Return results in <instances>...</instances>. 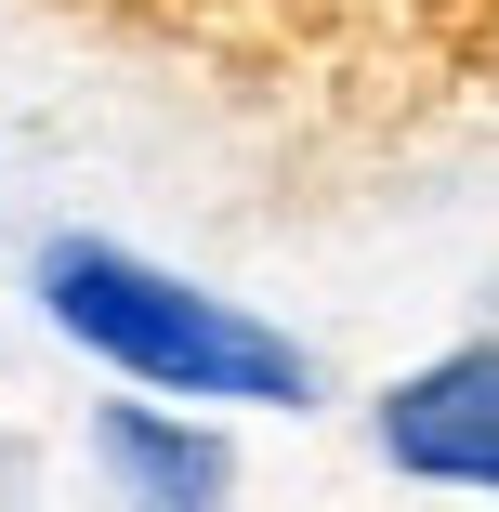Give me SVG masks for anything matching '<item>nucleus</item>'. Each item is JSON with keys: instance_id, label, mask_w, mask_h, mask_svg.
<instances>
[{"instance_id": "obj_3", "label": "nucleus", "mask_w": 499, "mask_h": 512, "mask_svg": "<svg viewBox=\"0 0 499 512\" xmlns=\"http://www.w3.org/2000/svg\"><path fill=\"white\" fill-rule=\"evenodd\" d=\"M92 460L132 486V512H211L224 499V447L158 421V407H106V421H92Z\"/></svg>"}, {"instance_id": "obj_2", "label": "nucleus", "mask_w": 499, "mask_h": 512, "mask_svg": "<svg viewBox=\"0 0 499 512\" xmlns=\"http://www.w3.org/2000/svg\"><path fill=\"white\" fill-rule=\"evenodd\" d=\"M381 460L434 486H499V342L434 355L421 381L381 394Z\"/></svg>"}, {"instance_id": "obj_1", "label": "nucleus", "mask_w": 499, "mask_h": 512, "mask_svg": "<svg viewBox=\"0 0 499 512\" xmlns=\"http://www.w3.org/2000/svg\"><path fill=\"white\" fill-rule=\"evenodd\" d=\"M40 302H53V329H79L92 355H119L132 381L224 394V407H303L316 394V368L289 355L276 329H250L237 302H197L184 276L132 263V250H53L40 263Z\"/></svg>"}]
</instances>
